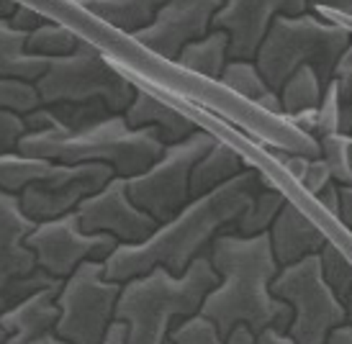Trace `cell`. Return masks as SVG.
I'll list each match as a JSON object with an SVG mask.
<instances>
[{
  "instance_id": "1",
  "label": "cell",
  "mask_w": 352,
  "mask_h": 344,
  "mask_svg": "<svg viewBox=\"0 0 352 344\" xmlns=\"http://www.w3.org/2000/svg\"><path fill=\"white\" fill-rule=\"evenodd\" d=\"M278 185L260 168H247L229 185L219 187L204 198H193L173 221H167L144 244H118L108 257L106 277L113 283H129L134 277L165 267L175 277L186 275L198 257L208 255L216 236L226 234L245 216L263 187Z\"/></svg>"
},
{
  "instance_id": "37",
  "label": "cell",
  "mask_w": 352,
  "mask_h": 344,
  "mask_svg": "<svg viewBox=\"0 0 352 344\" xmlns=\"http://www.w3.org/2000/svg\"><path fill=\"white\" fill-rule=\"evenodd\" d=\"M254 344H296L291 339V334H285V332H278V329H267L263 334L254 336Z\"/></svg>"
},
{
  "instance_id": "24",
  "label": "cell",
  "mask_w": 352,
  "mask_h": 344,
  "mask_svg": "<svg viewBox=\"0 0 352 344\" xmlns=\"http://www.w3.org/2000/svg\"><path fill=\"white\" fill-rule=\"evenodd\" d=\"M288 203L285 190H280L278 185L263 187L257 198L252 200V206L245 211V216L236 221V227L232 229L239 236H260L267 234L270 227L275 224V218L280 216V211Z\"/></svg>"
},
{
  "instance_id": "43",
  "label": "cell",
  "mask_w": 352,
  "mask_h": 344,
  "mask_svg": "<svg viewBox=\"0 0 352 344\" xmlns=\"http://www.w3.org/2000/svg\"><path fill=\"white\" fill-rule=\"evenodd\" d=\"M26 344H69V342H65V339H62V336H57V332H54V334L41 336V339H36V342H26Z\"/></svg>"
},
{
  "instance_id": "5",
  "label": "cell",
  "mask_w": 352,
  "mask_h": 344,
  "mask_svg": "<svg viewBox=\"0 0 352 344\" xmlns=\"http://www.w3.org/2000/svg\"><path fill=\"white\" fill-rule=\"evenodd\" d=\"M352 44V31L342 23L322 19L314 8L303 16H278L270 34L257 51L254 65L263 72L270 90L280 93L296 69L314 67L329 88L337 65Z\"/></svg>"
},
{
  "instance_id": "12",
  "label": "cell",
  "mask_w": 352,
  "mask_h": 344,
  "mask_svg": "<svg viewBox=\"0 0 352 344\" xmlns=\"http://www.w3.org/2000/svg\"><path fill=\"white\" fill-rule=\"evenodd\" d=\"M80 229L85 234H108L118 244H144L160 224L131 203L124 177H113L100 193L78 206Z\"/></svg>"
},
{
  "instance_id": "41",
  "label": "cell",
  "mask_w": 352,
  "mask_h": 344,
  "mask_svg": "<svg viewBox=\"0 0 352 344\" xmlns=\"http://www.w3.org/2000/svg\"><path fill=\"white\" fill-rule=\"evenodd\" d=\"M327 344H352V326L350 324L340 326V329L327 339Z\"/></svg>"
},
{
  "instance_id": "45",
  "label": "cell",
  "mask_w": 352,
  "mask_h": 344,
  "mask_svg": "<svg viewBox=\"0 0 352 344\" xmlns=\"http://www.w3.org/2000/svg\"><path fill=\"white\" fill-rule=\"evenodd\" d=\"M6 342H8V332L0 326V344H6Z\"/></svg>"
},
{
  "instance_id": "19",
  "label": "cell",
  "mask_w": 352,
  "mask_h": 344,
  "mask_svg": "<svg viewBox=\"0 0 352 344\" xmlns=\"http://www.w3.org/2000/svg\"><path fill=\"white\" fill-rule=\"evenodd\" d=\"M69 172H72L69 165H57V162L39 157H23L21 152L0 154V190L13 193V196H21L31 185L62 180Z\"/></svg>"
},
{
  "instance_id": "3",
  "label": "cell",
  "mask_w": 352,
  "mask_h": 344,
  "mask_svg": "<svg viewBox=\"0 0 352 344\" xmlns=\"http://www.w3.org/2000/svg\"><path fill=\"white\" fill-rule=\"evenodd\" d=\"M167 144L157 128H131L124 116H108L78 131L52 126L47 131L26 134L19 152L23 157L50 159L57 165H108L116 177L147 172L165 154Z\"/></svg>"
},
{
  "instance_id": "30",
  "label": "cell",
  "mask_w": 352,
  "mask_h": 344,
  "mask_svg": "<svg viewBox=\"0 0 352 344\" xmlns=\"http://www.w3.org/2000/svg\"><path fill=\"white\" fill-rule=\"evenodd\" d=\"M170 342L173 344H226V339L221 336L219 326L206 319L204 314L190 316L186 321L175 324V329L170 332Z\"/></svg>"
},
{
  "instance_id": "39",
  "label": "cell",
  "mask_w": 352,
  "mask_h": 344,
  "mask_svg": "<svg viewBox=\"0 0 352 344\" xmlns=\"http://www.w3.org/2000/svg\"><path fill=\"white\" fill-rule=\"evenodd\" d=\"M129 339V329L126 324H121V321H116V324L111 326V332H108L106 342L103 344H126Z\"/></svg>"
},
{
  "instance_id": "4",
  "label": "cell",
  "mask_w": 352,
  "mask_h": 344,
  "mask_svg": "<svg viewBox=\"0 0 352 344\" xmlns=\"http://www.w3.org/2000/svg\"><path fill=\"white\" fill-rule=\"evenodd\" d=\"M219 286L208 255L198 257L186 275L175 277L165 267L124 283L116 306V321L126 324V344H167L175 319L198 316L206 295Z\"/></svg>"
},
{
  "instance_id": "15",
  "label": "cell",
  "mask_w": 352,
  "mask_h": 344,
  "mask_svg": "<svg viewBox=\"0 0 352 344\" xmlns=\"http://www.w3.org/2000/svg\"><path fill=\"white\" fill-rule=\"evenodd\" d=\"M267 234H270L273 255L280 270L298 265L309 257L322 255V249L329 242L327 234L319 229V224L296 203L294 198H288V203L280 211V216L275 218V224Z\"/></svg>"
},
{
  "instance_id": "23",
  "label": "cell",
  "mask_w": 352,
  "mask_h": 344,
  "mask_svg": "<svg viewBox=\"0 0 352 344\" xmlns=\"http://www.w3.org/2000/svg\"><path fill=\"white\" fill-rule=\"evenodd\" d=\"M324 82L316 75L314 67L296 69L291 80L280 88V103H283L285 118L306 113V111H319L324 100Z\"/></svg>"
},
{
  "instance_id": "10",
  "label": "cell",
  "mask_w": 352,
  "mask_h": 344,
  "mask_svg": "<svg viewBox=\"0 0 352 344\" xmlns=\"http://www.w3.org/2000/svg\"><path fill=\"white\" fill-rule=\"evenodd\" d=\"M26 246L36 255V262L54 280H67L85 262H106L118 249V242L108 234H85L78 214L57 221L39 224L26 239Z\"/></svg>"
},
{
  "instance_id": "7",
  "label": "cell",
  "mask_w": 352,
  "mask_h": 344,
  "mask_svg": "<svg viewBox=\"0 0 352 344\" xmlns=\"http://www.w3.org/2000/svg\"><path fill=\"white\" fill-rule=\"evenodd\" d=\"M216 144L211 131L198 128L193 137L180 144H170L165 154L142 175L126 180V190L131 203L155 218L162 227L183 211L193 200L190 196V175L198 159Z\"/></svg>"
},
{
  "instance_id": "48",
  "label": "cell",
  "mask_w": 352,
  "mask_h": 344,
  "mask_svg": "<svg viewBox=\"0 0 352 344\" xmlns=\"http://www.w3.org/2000/svg\"><path fill=\"white\" fill-rule=\"evenodd\" d=\"M350 137H352V134H350Z\"/></svg>"
},
{
  "instance_id": "14",
  "label": "cell",
  "mask_w": 352,
  "mask_h": 344,
  "mask_svg": "<svg viewBox=\"0 0 352 344\" xmlns=\"http://www.w3.org/2000/svg\"><path fill=\"white\" fill-rule=\"evenodd\" d=\"M36 221L21 208V198L0 190V288L39 270L36 255L26 246Z\"/></svg>"
},
{
  "instance_id": "35",
  "label": "cell",
  "mask_w": 352,
  "mask_h": 344,
  "mask_svg": "<svg viewBox=\"0 0 352 344\" xmlns=\"http://www.w3.org/2000/svg\"><path fill=\"white\" fill-rule=\"evenodd\" d=\"M44 21L47 19H41L39 13L31 8V5H23V3H21L19 10H16V13H13V19H10V26H13L16 31H21V34H29L31 36V34L39 29Z\"/></svg>"
},
{
  "instance_id": "2",
  "label": "cell",
  "mask_w": 352,
  "mask_h": 344,
  "mask_svg": "<svg viewBox=\"0 0 352 344\" xmlns=\"http://www.w3.org/2000/svg\"><path fill=\"white\" fill-rule=\"evenodd\" d=\"M208 260L219 275V286L206 295L201 314L219 326L224 339L236 326H247L254 336L267 329L288 334L294 311L273 293L280 265L273 255L270 234L239 236L226 231L214 239Z\"/></svg>"
},
{
  "instance_id": "38",
  "label": "cell",
  "mask_w": 352,
  "mask_h": 344,
  "mask_svg": "<svg viewBox=\"0 0 352 344\" xmlns=\"http://www.w3.org/2000/svg\"><path fill=\"white\" fill-rule=\"evenodd\" d=\"M340 221L352 231V187H342V211H340Z\"/></svg>"
},
{
  "instance_id": "44",
  "label": "cell",
  "mask_w": 352,
  "mask_h": 344,
  "mask_svg": "<svg viewBox=\"0 0 352 344\" xmlns=\"http://www.w3.org/2000/svg\"><path fill=\"white\" fill-rule=\"evenodd\" d=\"M342 308H344V316H347V324L352 326V290L342 298Z\"/></svg>"
},
{
  "instance_id": "17",
  "label": "cell",
  "mask_w": 352,
  "mask_h": 344,
  "mask_svg": "<svg viewBox=\"0 0 352 344\" xmlns=\"http://www.w3.org/2000/svg\"><path fill=\"white\" fill-rule=\"evenodd\" d=\"M124 118H126V124L131 128H157L167 147L186 141L188 137H193L198 131L196 121L188 113L177 111L175 106H170L165 100H160L157 95H152L149 90L139 88V85L137 98L129 106Z\"/></svg>"
},
{
  "instance_id": "33",
  "label": "cell",
  "mask_w": 352,
  "mask_h": 344,
  "mask_svg": "<svg viewBox=\"0 0 352 344\" xmlns=\"http://www.w3.org/2000/svg\"><path fill=\"white\" fill-rule=\"evenodd\" d=\"M334 183L332 177V170H329V165L324 162L322 157H314L311 165H309V170H306V177L301 180V190L306 193L309 198H319L327 190V187Z\"/></svg>"
},
{
  "instance_id": "25",
  "label": "cell",
  "mask_w": 352,
  "mask_h": 344,
  "mask_svg": "<svg viewBox=\"0 0 352 344\" xmlns=\"http://www.w3.org/2000/svg\"><path fill=\"white\" fill-rule=\"evenodd\" d=\"M80 44H82V39H80L72 29L62 26L57 21H44L39 29L29 36L26 49H29V54H34V57L59 59V57L75 54Z\"/></svg>"
},
{
  "instance_id": "28",
  "label": "cell",
  "mask_w": 352,
  "mask_h": 344,
  "mask_svg": "<svg viewBox=\"0 0 352 344\" xmlns=\"http://www.w3.org/2000/svg\"><path fill=\"white\" fill-rule=\"evenodd\" d=\"M39 108L41 98L34 82L0 78V111H13L19 116H29Z\"/></svg>"
},
{
  "instance_id": "21",
  "label": "cell",
  "mask_w": 352,
  "mask_h": 344,
  "mask_svg": "<svg viewBox=\"0 0 352 344\" xmlns=\"http://www.w3.org/2000/svg\"><path fill=\"white\" fill-rule=\"evenodd\" d=\"M162 3L155 0H88L82 8L90 10L96 19L106 21L111 29L134 36L142 29H147L155 21Z\"/></svg>"
},
{
  "instance_id": "22",
  "label": "cell",
  "mask_w": 352,
  "mask_h": 344,
  "mask_svg": "<svg viewBox=\"0 0 352 344\" xmlns=\"http://www.w3.org/2000/svg\"><path fill=\"white\" fill-rule=\"evenodd\" d=\"M229 62V36L224 31H211L204 39L188 44L177 57V67L190 75H201L208 82H219Z\"/></svg>"
},
{
  "instance_id": "9",
  "label": "cell",
  "mask_w": 352,
  "mask_h": 344,
  "mask_svg": "<svg viewBox=\"0 0 352 344\" xmlns=\"http://www.w3.org/2000/svg\"><path fill=\"white\" fill-rule=\"evenodd\" d=\"M273 293L294 311L288 334L296 344H327L340 326L347 324L342 301L322 275L319 255L283 267L275 277Z\"/></svg>"
},
{
  "instance_id": "31",
  "label": "cell",
  "mask_w": 352,
  "mask_h": 344,
  "mask_svg": "<svg viewBox=\"0 0 352 344\" xmlns=\"http://www.w3.org/2000/svg\"><path fill=\"white\" fill-rule=\"evenodd\" d=\"M340 113H342V98H340L337 82L332 80V85L324 90L322 106L316 111V141L340 134Z\"/></svg>"
},
{
  "instance_id": "16",
  "label": "cell",
  "mask_w": 352,
  "mask_h": 344,
  "mask_svg": "<svg viewBox=\"0 0 352 344\" xmlns=\"http://www.w3.org/2000/svg\"><path fill=\"white\" fill-rule=\"evenodd\" d=\"M59 290H62V283L44 288L31 298H26L23 303H19L16 308H10L8 314L0 316V326L8 332V342L6 344H26L36 342L41 336L54 334L59 324Z\"/></svg>"
},
{
  "instance_id": "32",
  "label": "cell",
  "mask_w": 352,
  "mask_h": 344,
  "mask_svg": "<svg viewBox=\"0 0 352 344\" xmlns=\"http://www.w3.org/2000/svg\"><path fill=\"white\" fill-rule=\"evenodd\" d=\"M26 134H29V126H26L23 116L13 113V111H0V154L19 152Z\"/></svg>"
},
{
  "instance_id": "47",
  "label": "cell",
  "mask_w": 352,
  "mask_h": 344,
  "mask_svg": "<svg viewBox=\"0 0 352 344\" xmlns=\"http://www.w3.org/2000/svg\"><path fill=\"white\" fill-rule=\"evenodd\" d=\"M350 23H352V21H350Z\"/></svg>"
},
{
  "instance_id": "8",
  "label": "cell",
  "mask_w": 352,
  "mask_h": 344,
  "mask_svg": "<svg viewBox=\"0 0 352 344\" xmlns=\"http://www.w3.org/2000/svg\"><path fill=\"white\" fill-rule=\"evenodd\" d=\"M121 283L106 277L103 262H85L62 283L57 295V336L69 344H103L116 324Z\"/></svg>"
},
{
  "instance_id": "11",
  "label": "cell",
  "mask_w": 352,
  "mask_h": 344,
  "mask_svg": "<svg viewBox=\"0 0 352 344\" xmlns=\"http://www.w3.org/2000/svg\"><path fill=\"white\" fill-rule=\"evenodd\" d=\"M219 0H167L160 5L155 21L131 39L157 57L177 62L188 44L211 34Z\"/></svg>"
},
{
  "instance_id": "46",
  "label": "cell",
  "mask_w": 352,
  "mask_h": 344,
  "mask_svg": "<svg viewBox=\"0 0 352 344\" xmlns=\"http://www.w3.org/2000/svg\"><path fill=\"white\" fill-rule=\"evenodd\" d=\"M167 344H173V342H170V339H167Z\"/></svg>"
},
{
  "instance_id": "6",
  "label": "cell",
  "mask_w": 352,
  "mask_h": 344,
  "mask_svg": "<svg viewBox=\"0 0 352 344\" xmlns=\"http://www.w3.org/2000/svg\"><path fill=\"white\" fill-rule=\"evenodd\" d=\"M36 90L47 108L62 103H106L113 116H124L137 98V85L85 39L75 54L50 59Z\"/></svg>"
},
{
  "instance_id": "34",
  "label": "cell",
  "mask_w": 352,
  "mask_h": 344,
  "mask_svg": "<svg viewBox=\"0 0 352 344\" xmlns=\"http://www.w3.org/2000/svg\"><path fill=\"white\" fill-rule=\"evenodd\" d=\"M334 82L340 88V98L342 103H352V44L347 47V51L342 54L337 72H334Z\"/></svg>"
},
{
  "instance_id": "26",
  "label": "cell",
  "mask_w": 352,
  "mask_h": 344,
  "mask_svg": "<svg viewBox=\"0 0 352 344\" xmlns=\"http://www.w3.org/2000/svg\"><path fill=\"white\" fill-rule=\"evenodd\" d=\"M229 93H234L236 98L247 100L257 106V100H263L270 93V85L265 82L263 72L257 69L254 62H229L224 69V75L219 80Z\"/></svg>"
},
{
  "instance_id": "29",
  "label": "cell",
  "mask_w": 352,
  "mask_h": 344,
  "mask_svg": "<svg viewBox=\"0 0 352 344\" xmlns=\"http://www.w3.org/2000/svg\"><path fill=\"white\" fill-rule=\"evenodd\" d=\"M62 283V280H54L50 273H44V270H36V273H31L26 277H19V280H13L8 286L0 288V316L8 314L10 308H16L19 303H23L26 298H31L34 293H39L44 288H52Z\"/></svg>"
},
{
  "instance_id": "18",
  "label": "cell",
  "mask_w": 352,
  "mask_h": 344,
  "mask_svg": "<svg viewBox=\"0 0 352 344\" xmlns=\"http://www.w3.org/2000/svg\"><path fill=\"white\" fill-rule=\"evenodd\" d=\"M247 170L242 152L229 144L224 139H216V144L204 157L198 159V165L193 168L190 175V196L204 198L208 193H214L219 187L229 185L234 177H239Z\"/></svg>"
},
{
  "instance_id": "20",
  "label": "cell",
  "mask_w": 352,
  "mask_h": 344,
  "mask_svg": "<svg viewBox=\"0 0 352 344\" xmlns=\"http://www.w3.org/2000/svg\"><path fill=\"white\" fill-rule=\"evenodd\" d=\"M29 34H21L10 26V21H0V78L39 82L50 69V59L34 57L26 49Z\"/></svg>"
},
{
  "instance_id": "27",
  "label": "cell",
  "mask_w": 352,
  "mask_h": 344,
  "mask_svg": "<svg viewBox=\"0 0 352 344\" xmlns=\"http://www.w3.org/2000/svg\"><path fill=\"white\" fill-rule=\"evenodd\" d=\"M319 157L329 165L334 183L340 187H352V137L332 134L319 139Z\"/></svg>"
},
{
  "instance_id": "40",
  "label": "cell",
  "mask_w": 352,
  "mask_h": 344,
  "mask_svg": "<svg viewBox=\"0 0 352 344\" xmlns=\"http://www.w3.org/2000/svg\"><path fill=\"white\" fill-rule=\"evenodd\" d=\"M226 344H254V334L247 329V326H236L234 332L229 334Z\"/></svg>"
},
{
  "instance_id": "36",
  "label": "cell",
  "mask_w": 352,
  "mask_h": 344,
  "mask_svg": "<svg viewBox=\"0 0 352 344\" xmlns=\"http://www.w3.org/2000/svg\"><path fill=\"white\" fill-rule=\"evenodd\" d=\"M319 206L327 211V214H332V216L340 218V211H342V187L337 185V183H332V185L324 190L319 198H314Z\"/></svg>"
},
{
  "instance_id": "42",
  "label": "cell",
  "mask_w": 352,
  "mask_h": 344,
  "mask_svg": "<svg viewBox=\"0 0 352 344\" xmlns=\"http://www.w3.org/2000/svg\"><path fill=\"white\" fill-rule=\"evenodd\" d=\"M21 3H13V0H0V21H10L13 13L19 10Z\"/></svg>"
},
{
  "instance_id": "13",
  "label": "cell",
  "mask_w": 352,
  "mask_h": 344,
  "mask_svg": "<svg viewBox=\"0 0 352 344\" xmlns=\"http://www.w3.org/2000/svg\"><path fill=\"white\" fill-rule=\"evenodd\" d=\"M280 13L283 0H229L216 10L211 31H224L229 36V59L254 62Z\"/></svg>"
}]
</instances>
